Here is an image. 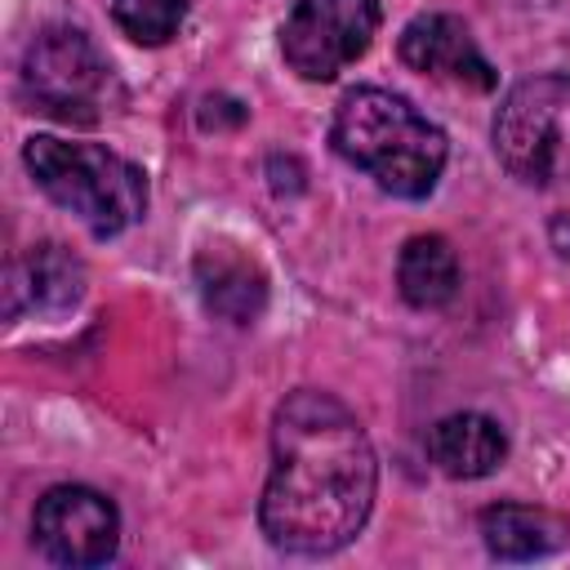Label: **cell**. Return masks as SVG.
Returning <instances> with one entry per match:
<instances>
[{
    "label": "cell",
    "mask_w": 570,
    "mask_h": 570,
    "mask_svg": "<svg viewBox=\"0 0 570 570\" xmlns=\"http://www.w3.org/2000/svg\"><path fill=\"white\" fill-rule=\"evenodd\" d=\"M379 463L361 419L330 392L298 387L272 419V476L263 485V534L298 557L352 543L374 508Z\"/></svg>",
    "instance_id": "1"
},
{
    "label": "cell",
    "mask_w": 570,
    "mask_h": 570,
    "mask_svg": "<svg viewBox=\"0 0 570 570\" xmlns=\"http://www.w3.org/2000/svg\"><path fill=\"white\" fill-rule=\"evenodd\" d=\"M330 142L347 165L365 169L383 191L401 200L432 196L450 156L445 134L428 116H419L401 94L379 85H361L338 98Z\"/></svg>",
    "instance_id": "2"
},
{
    "label": "cell",
    "mask_w": 570,
    "mask_h": 570,
    "mask_svg": "<svg viewBox=\"0 0 570 570\" xmlns=\"http://www.w3.org/2000/svg\"><path fill=\"white\" fill-rule=\"evenodd\" d=\"M22 165L36 187L76 214L98 240L120 236L147 214V174L98 142H67L53 134H36L22 147Z\"/></svg>",
    "instance_id": "3"
},
{
    "label": "cell",
    "mask_w": 570,
    "mask_h": 570,
    "mask_svg": "<svg viewBox=\"0 0 570 570\" xmlns=\"http://www.w3.org/2000/svg\"><path fill=\"white\" fill-rule=\"evenodd\" d=\"M494 156L525 187L570 183V76L517 80L494 111Z\"/></svg>",
    "instance_id": "4"
},
{
    "label": "cell",
    "mask_w": 570,
    "mask_h": 570,
    "mask_svg": "<svg viewBox=\"0 0 570 570\" xmlns=\"http://www.w3.org/2000/svg\"><path fill=\"white\" fill-rule=\"evenodd\" d=\"M22 98L31 111L62 125H98L116 98V76L102 49L80 27H45L22 53Z\"/></svg>",
    "instance_id": "5"
},
{
    "label": "cell",
    "mask_w": 570,
    "mask_h": 570,
    "mask_svg": "<svg viewBox=\"0 0 570 570\" xmlns=\"http://www.w3.org/2000/svg\"><path fill=\"white\" fill-rule=\"evenodd\" d=\"M379 22V0H294L281 27V53L303 80H334L365 58Z\"/></svg>",
    "instance_id": "6"
},
{
    "label": "cell",
    "mask_w": 570,
    "mask_h": 570,
    "mask_svg": "<svg viewBox=\"0 0 570 570\" xmlns=\"http://www.w3.org/2000/svg\"><path fill=\"white\" fill-rule=\"evenodd\" d=\"M31 534L36 548L58 566H107L120 548V512L89 485H53L36 499Z\"/></svg>",
    "instance_id": "7"
},
{
    "label": "cell",
    "mask_w": 570,
    "mask_h": 570,
    "mask_svg": "<svg viewBox=\"0 0 570 570\" xmlns=\"http://www.w3.org/2000/svg\"><path fill=\"white\" fill-rule=\"evenodd\" d=\"M396 53L410 71H423L432 80H445V85H463V89H476V94H490L499 85L494 67L485 62V53L476 49L472 31L454 18V13H419L401 27V40H396Z\"/></svg>",
    "instance_id": "8"
},
{
    "label": "cell",
    "mask_w": 570,
    "mask_h": 570,
    "mask_svg": "<svg viewBox=\"0 0 570 570\" xmlns=\"http://www.w3.org/2000/svg\"><path fill=\"white\" fill-rule=\"evenodd\" d=\"M196 285H200L205 307L232 325H249L267 307V272L249 254H240L236 245L200 249L196 254Z\"/></svg>",
    "instance_id": "9"
},
{
    "label": "cell",
    "mask_w": 570,
    "mask_h": 570,
    "mask_svg": "<svg viewBox=\"0 0 570 570\" xmlns=\"http://www.w3.org/2000/svg\"><path fill=\"white\" fill-rule=\"evenodd\" d=\"M428 459L436 472L454 481H476L490 476L508 459V432L490 414H445L441 423L428 428Z\"/></svg>",
    "instance_id": "10"
},
{
    "label": "cell",
    "mask_w": 570,
    "mask_h": 570,
    "mask_svg": "<svg viewBox=\"0 0 570 570\" xmlns=\"http://www.w3.org/2000/svg\"><path fill=\"white\" fill-rule=\"evenodd\" d=\"M80 289H85V263L71 249L45 240L22 263L9 267V316L22 307V298L31 307L62 312V307H71L80 298Z\"/></svg>",
    "instance_id": "11"
},
{
    "label": "cell",
    "mask_w": 570,
    "mask_h": 570,
    "mask_svg": "<svg viewBox=\"0 0 570 570\" xmlns=\"http://www.w3.org/2000/svg\"><path fill=\"white\" fill-rule=\"evenodd\" d=\"M481 539L503 561H534V557H548V552L566 548L570 543V525L548 508L494 503V508L481 512Z\"/></svg>",
    "instance_id": "12"
},
{
    "label": "cell",
    "mask_w": 570,
    "mask_h": 570,
    "mask_svg": "<svg viewBox=\"0 0 570 570\" xmlns=\"http://www.w3.org/2000/svg\"><path fill=\"white\" fill-rule=\"evenodd\" d=\"M396 289L419 312L445 307L459 294V254H454V245L436 232L410 236L401 245V258H396Z\"/></svg>",
    "instance_id": "13"
},
{
    "label": "cell",
    "mask_w": 570,
    "mask_h": 570,
    "mask_svg": "<svg viewBox=\"0 0 570 570\" xmlns=\"http://www.w3.org/2000/svg\"><path fill=\"white\" fill-rule=\"evenodd\" d=\"M111 18L138 45H169L187 18V0H111Z\"/></svg>",
    "instance_id": "14"
}]
</instances>
